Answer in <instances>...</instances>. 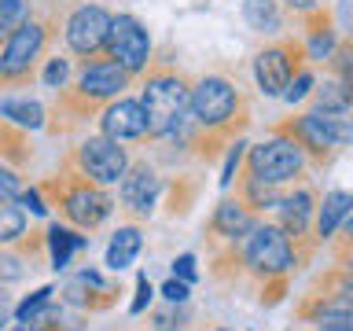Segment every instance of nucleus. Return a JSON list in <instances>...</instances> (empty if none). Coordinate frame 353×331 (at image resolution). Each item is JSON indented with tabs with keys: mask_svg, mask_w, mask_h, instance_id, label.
I'll use <instances>...</instances> for the list:
<instances>
[{
	"mask_svg": "<svg viewBox=\"0 0 353 331\" xmlns=\"http://www.w3.org/2000/svg\"><path fill=\"white\" fill-rule=\"evenodd\" d=\"M107 26H110V15L103 8H77L70 22H66V41H70L74 52L81 55H92L96 48H103V37H107Z\"/></svg>",
	"mask_w": 353,
	"mask_h": 331,
	"instance_id": "8",
	"label": "nucleus"
},
{
	"mask_svg": "<svg viewBox=\"0 0 353 331\" xmlns=\"http://www.w3.org/2000/svg\"><path fill=\"white\" fill-rule=\"evenodd\" d=\"M48 243H52V265H55V269H66V265H70V254L85 247V236H74V232H66V228L55 225L48 232Z\"/></svg>",
	"mask_w": 353,
	"mask_h": 331,
	"instance_id": "19",
	"label": "nucleus"
},
{
	"mask_svg": "<svg viewBox=\"0 0 353 331\" xmlns=\"http://www.w3.org/2000/svg\"><path fill=\"white\" fill-rule=\"evenodd\" d=\"M331 48H335V41H331V33H320V37H313V44H309V52H313V59H327Z\"/></svg>",
	"mask_w": 353,
	"mask_h": 331,
	"instance_id": "31",
	"label": "nucleus"
},
{
	"mask_svg": "<svg viewBox=\"0 0 353 331\" xmlns=\"http://www.w3.org/2000/svg\"><path fill=\"white\" fill-rule=\"evenodd\" d=\"M4 324H8V298L0 294V328H4Z\"/></svg>",
	"mask_w": 353,
	"mask_h": 331,
	"instance_id": "35",
	"label": "nucleus"
},
{
	"mask_svg": "<svg viewBox=\"0 0 353 331\" xmlns=\"http://www.w3.org/2000/svg\"><path fill=\"white\" fill-rule=\"evenodd\" d=\"M309 88H313V74H298L294 81H287V88H283L280 96L287 99V103H294V99H302Z\"/></svg>",
	"mask_w": 353,
	"mask_h": 331,
	"instance_id": "25",
	"label": "nucleus"
},
{
	"mask_svg": "<svg viewBox=\"0 0 353 331\" xmlns=\"http://www.w3.org/2000/svg\"><path fill=\"white\" fill-rule=\"evenodd\" d=\"M162 294L170 298V302H176V305H181L184 298H188V283H184V280H176V276H173L170 283H162Z\"/></svg>",
	"mask_w": 353,
	"mask_h": 331,
	"instance_id": "29",
	"label": "nucleus"
},
{
	"mask_svg": "<svg viewBox=\"0 0 353 331\" xmlns=\"http://www.w3.org/2000/svg\"><path fill=\"white\" fill-rule=\"evenodd\" d=\"M26 15V0H0V37H8L11 30Z\"/></svg>",
	"mask_w": 353,
	"mask_h": 331,
	"instance_id": "24",
	"label": "nucleus"
},
{
	"mask_svg": "<svg viewBox=\"0 0 353 331\" xmlns=\"http://www.w3.org/2000/svg\"><path fill=\"white\" fill-rule=\"evenodd\" d=\"M81 170L92 177L96 184H118L121 173L129 170L125 162V148H118V140L96 137L81 143Z\"/></svg>",
	"mask_w": 353,
	"mask_h": 331,
	"instance_id": "6",
	"label": "nucleus"
},
{
	"mask_svg": "<svg viewBox=\"0 0 353 331\" xmlns=\"http://www.w3.org/2000/svg\"><path fill=\"white\" fill-rule=\"evenodd\" d=\"M173 272L181 276L184 283H192L195 280V258H192V254H181V258L173 261Z\"/></svg>",
	"mask_w": 353,
	"mask_h": 331,
	"instance_id": "28",
	"label": "nucleus"
},
{
	"mask_svg": "<svg viewBox=\"0 0 353 331\" xmlns=\"http://www.w3.org/2000/svg\"><path fill=\"white\" fill-rule=\"evenodd\" d=\"M350 217V195L346 192H331L324 199V206H320V221H316V228H320V236H335V228L342 225V221Z\"/></svg>",
	"mask_w": 353,
	"mask_h": 331,
	"instance_id": "16",
	"label": "nucleus"
},
{
	"mask_svg": "<svg viewBox=\"0 0 353 331\" xmlns=\"http://www.w3.org/2000/svg\"><path fill=\"white\" fill-rule=\"evenodd\" d=\"M159 199V177L148 166H132V170L121 173V203L137 214H148Z\"/></svg>",
	"mask_w": 353,
	"mask_h": 331,
	"instance_id": "10",
	"label": "nucleus"
},
{
	"mask_svg": "<svg viewBox=\"0 0 353 331\" xmlns=\"http://www.w3.org/2000/svg\"><path fill=\"white\" fill-rule=\"evenodd\" d=\"M250 170H254V181H265V184H283L302 170V151L294 148L291 140H269V143H258L250 151Z\"/></svg>",
	"mask_w": 353,
	"mask_h": 331,
	"instance_id": "4",
	"label": "nucleus"
},
{
	"mask_svg": "<svg viewBox=\"0 0 353 331\" xmlns=\"http://www.w3.org/2000/svg\"><path fill=\"white\" fill-rule=\"evenodd\" d=\"M19 192H22L19 177L11 173V170H4V166H0V199H15Z\"/></svg>",
	"mask_w": 353,
	"mask_h": 331,
	"instance_id": "27",
	"label": "nucleus"
},
{
	"mask_svg": "<svg viewBox=\"0 0 353 331\" xmlns=\"http://www.w3.org/2000/svg\"><path fill=\"white\" fill-rule=\"evenodd\" d=\"M291 4H294V8H309L313 0H291Z\"/></svg>",
	"mask_w": 353,
	"mask_h": 331,
	"instance_id": "36",
	"label": "nucleus"
},
{
	"mask_svg": "<svg viewBox=\"0 0 353 331\" xmlns=\"http://www.w3.org/2000/svg\"><path fill=\"white\" fill-rule=\"evenodd\" d=\"M52 287H41V291H33L26 302H22L15 309V317H19V324H37V320H44V313H48V302H52Z\"/></svg>",
	"mask_w": 353,
	"mask_h": 331,
	"instance_id": "22",
	"label": "nucleus"
},
{
	"mask_svg": "<svg viewBox=\"0 0 353 331\" xmlns=\"http://www.w3.org/2000/svg\"><path fill=\"white\" fill-rule=\"evenodd\" d=\"M0 114L26 126V129H41V121H44V110L33 99H0Z\"/></svg>",
	"mask_w": 353,
	"mask_h": 331,
	"instance_id": "17",
	"label": "nucleus"
},
{
	"mask_svg": "<svg viewBox=\"0 0 353 331\" xmlns=\"http://www.w3.org/2000/svg\"><path fill=\"white\" fill-rule=\"evenodd\" d=\"M66 74H70V66H66V59H52L48 66H44V85H48V88H63Z\"/></svg>",
	"mask_w": 353,
	"mask_h": 331,
	"instance_id": "26",
	"label": "nucleus"
},
{
	"mask_svg": "<svg viewBox=\"0 0 353 331\" xmlns=\"http://www.w3.org/2000/svg\"><path fill=\"white\" fill-rule=\"evenodd\" d=\"M350 99L342 85H324L320 88V114H346Z\"/></svg>",
	"mask_w": 353,
	"mask_h": 331,
	"instance_id": "23",
	"label": "nucleus"
},
{
	"mask_svg": "<svg viewBox=\"0 0 353 331\" xmlns=\"http://www.w3.org/2000/svg\"><path fill=\"white\" fill-rule=\"evenodd\" d=\"M239 151H243V143H236L232 148V154H228V162H225V170H221V184H232V173H236V166H239Z\"/></svg>",
	"mask_w": 353,
	"mask_h": 331,
	"instance_id": "32",
	"label": "nucleus"
},
{
	"mask_svg": "<svg viewBox=\"0 0 353 331\" xmlns=\"http://www.w3.org/2000/svg\"><path fill=\"white\" fill-rule=\"evenodd\" d=\"M243 15L254 30L261 33H276L280 30V11H276V0H247L243 4Z\"/></svg>",
	"mask_w": 353,
	"mask_h": 331,
	"instance_id": "18",
	"label": "nucleus"
},
{
	"mask_svg": "<svg viewBox=\"0 0 353 331\" xmlns=\"http://www.w3.org/2000/svg\"><path fill=\"white\" fill-rule=\"evenodd\" d=\"M103 44H107L110 59H114L125 74L143 70V63H148V55H151L148 30H143L132 15H118V19H110Z\"/></svg>",
	"mask_w": 353,
	"mask_h": 331,
	"instance_id": "2",
	"label": "nucleus"
},
{
	"mask_svg": "<svg viewBox=\"0 0 353 331\" xmlns=\"http://www.w3.org/2000/svg\"><path fill=\"white\" fill-rule=\"evenodd\" d=\"M15 331H37V328H15Z\"/></svg>",
	"mask_w": 353,
	"mask_h": 331,
	"instance_id": "38",
	"label": "nucleus"
},
{
	"mask_svg": "<svg viewBox=\"0 0 353 331\" xmlns=\"http://www.w3.org/2000/svg\"><path fill=\"white\" fill-rule=\"evenodd\" d=\"M320 331H353V328H320Z\"/></svg>",
	"mask_w": 353,
	"mask_h": 331,
	"instance_id": "37",
	"label": "nucleus"
},
{
	"mask_svg": "<svg viewBox=\"0 0 353 331\" xmlns=\"http://www.w3.org/2000/svg\"><path fill=\"white\" fill-rule=\"evenodd\" d=\"M283 228L294 232V236H302V232L309 228V210H313V203H309L305 192H298L291 199H283Z\"/></svg>",
	"mask_w": 353,
	"mask_h": 331,
	"instance_id": "20",
	"label": "nucleus"
},
{
	"mask_svg": "<svg viewBox=\"0 0 353 331\" xmlns=\"http://www.w3.org/2000/svg\"><path fill=\"white\" fill-rule=\"evenodd\" d=\"M103 132L107 140H137L148 132V118H143V107L140 99H118V103L107 107L103 114Z\"/></svg>",
	"mask_w": 353,
	"mask_h": 331,
	"instance_id": "9",
	"label": "nucleus"
},
{
	"mask_svg": "<svg viewBox=\"0 0 353 331\" xmlns=\"http://www.w3.org/2000/svg\"><path fill=\"white\" fill-rule=\"evenodd\" d=\"M0 280H19V261L15 258H0Z\"/></svg>",
	"mask_w": 353,
	"mask_h": 331,
	"instance_id": "34",
	"label": "nucleus"
},
{
	"mask_svg": "<svg viewBox=\"0 0 353 331\" xmlns=\"http://www.w3.org/2000/svg\"><path fill=\"white\" fill-rule=\"evenodd\" d=\"M19 206H30L33 214H44V203H41L37 192H19Z\"/></svg>",
	"mask_w": 353,
	"mask_h": 331,
	"instance_id": "33",
	"label": "nucleus"
},
{
	"mask_svg": "<svg viewBox=\"0 0 353 331\" xmlns=\"http://www.w3.org/2000/svg\"><path fill=\"white\" fill-rule=\"evenodd\" d=\"M41 44H44L41 22H19V26L8 33L4 52H0V74H4V77L26 74V70H30V63L37 59Z\"/></svg>",
	"mask_w": 353,
	"mask_h": 331,
	"instance_id": "7",
	"label": "nucleus"
},
{
	"mask_svg": "<svg viewBox=\"0 0 353 331\" xmlns=\"http://www.w3.org/2000/svg\"><path fill=\"white\" fill-rule=\"evenodd\" d=\"M247 261L258 272H287L294 254L280 228L261 225V228H250V236H247Z\"/></svg>",
	"mask_w": 353,
	"mask_h": 331,
	"instance_id": "5",
	"label": "nucleus"
},
{
	"mask_svg": "<svg viewBox=\"0 0 353 331\" xmlns=\"http://www.w3.org/2000/svg\"><path fill=\"white\" fill-rule=\"evenodd\" d=\"M254 77H258L265 96H280L287 88V81H291V59H287V52L283 48L261 52L258 63H254Z\"/></svg>",
	"mask_w": 353,
	"mask_h": 331,
	"instance_id": "11",
	"label": "nucleus"
},
{
	"mask_svg": "<svg viewBox=\"0 0 353 331\" xmlns=\"http://www.w3.org/2000/svg\"><path fill=\"white\" fill-rule=\"evenodd\" d=\"M107 214H110V199L103 192H96V188H77V192L66 195V217L77 221V225L92 228Z\"/></svg>",
	"mask_w": 353,
	"mask_h": 331,
	"instance_id": "12",
	"label": "nucleus"
},
{
	"mask_svg": "<svg viewBox=\"0 0 353 331\" xmlns=\"http://www.w3.org/2000/svg\"><path fill=\"white\" fill-rule=\"evenodd\" d=\"M143 118H148V132L151 137H162L170 132V126L188 110V88L176 81V77H154V81L143 88Z\"/></svg>",
	"mask_w": 353,
	"mask_h": 331,
	"instance_id": "1",
	"label": "nucleus"
},
{
	"mask_svg": "<svg viewBox=\"0 0 353 331\" xmlns=\"http://www.w3.org/2000/svg\"><path fill=\"white\" fill-rule=\"evenodd\" d=\"M221 331H225V328H221Z\"/></svg>",
	"mask_w": 353,
	"mask_h": 331,
	"instance_id": "39",
	"label": "nucleus"
},
{
	"mask_svg": "<svg viewBox=\"0 0 353 331\" xmlns=\"http://www.w3.org/2000/svg\"><path fill=\"white\" fill-rule=\"evenodd\" d=\"M22 228H26V214H22V206L15 203V199H0V243L19 239Z\"/></svg>",
	"mask_w": 353,
	"mask_h": 331,
	"instance_id": "21",
	"label": "nucleus"
},
{
	"mask_svg": "<svg viewBox=\"0 0 353 331\" xmlns=\"http://www.w3.org/2000/svg\"><path fill=\"white\" fill-rule=\"evenodd\" d=\"M125 70L118 63H92L81 74V92L85 96H118L125 88Z\"/></svg>",
	"mask_w": 353,
	"mask_h": 331,
	"instance_id": "13",
	"label": "nucleus"
},
{
	"mask_svg": "<svg viewBox=\"0 0 353 331\" xmlns=\"http://www.w3.org/2000/svg\"><path fill=\"white\" fill-rule=\"evenodd\" d=\"M236 103H239V96L225 77H203L192 88V96H188V110H192V118L199 126H221V121H228Z\"/></svg>",
	"mask_w": 353,
	"mask_h": 331,
	"instance_id": "3",
	"label": "nucleus"
},
{
	"mask_svg": "<svg viewBox=\"0 0 353 331\" xmlns=\"http://www.w3.org/2000/svg\"><path fill=\"white\" fill-rule=\"evenodd\" d=\"M140 254V232L137 228H118L114 239H110L107 247V269H125V265H132V258Z\"/></svg>",
	"mask_w": 353,
	"mask_h": 331,
	"instance_id": "14",
	"label": "nucleus"
},
{
	"mask_svg": "<svg viewBox=\"0 0 353 331\" xmlns=\"http://www.w3.org/2000/svg\"><path fill=\"white\" fill-rule=\"evenodd\" d=\"M214 228L221 232V236H232V239H236V236H247L254 225H250V214H247L239 203H221L217 214H214Z\"/></svg>",
	"mask_w": 353,
	"mask_h": 331,
	"instance_id": "15",
	"label": "nucleus"
},
{
	"mask_svg": "<svg viewBox=\"0 0 353 331\" xmlns=\"http://www.w3.org/2000/svg\"><path fill=\"white\" fill-rule=\"evenodd\" d=\"M148 302H151V283H148V276H140L137 280V298H132V313H143Z\"/></svg>",
	"mask_w": 353,
	"mask_h": 331,
	"instance_id": "30",
	"label": "nucleus"
}]
</instances>
